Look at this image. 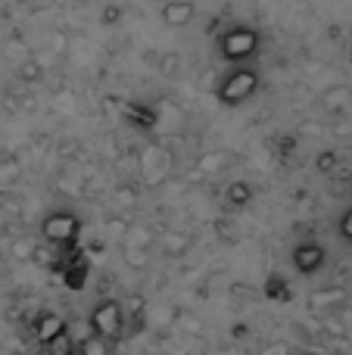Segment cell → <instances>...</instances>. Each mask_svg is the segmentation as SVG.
<instances>
[{"mask_svg":"<svg viewBox=\"0 0 352 355\" xmlns=\"http://www.w3.org/2000/svg\"><path fill=\"white\" fill-rule=\"evenodd\" d=\"M259 50V31L247 28V25H234L218 37V53L228 62H247Z\"/></svg>","mask_w":352,"mask_h":355,"instance_id":"obj_1","label":"cell"},{"mask_svg":"<svg viewBox=\"0 0 352 355\" xmlns=\"http://www.w3.org/2000/svg\"><path fill=\"white\" fill-rule=\"evenodd\" d=\"M87 324H91L94 334H100V337H106L112 343V340H118L125 331V306L116 300H100L97 306L91 309Z\"/></svg>","mask_w":352,"mask_h":355,"instance_id":"obj_2","label":"cell"},{"mask_svg":"<svg viewBox=\"0 0 352 355\" xmlns=\"http://www.w3.org/2000/svg\"><path fill=\"white\" fill-rule=\"evenodd\" d=\"M256 87H259V72H256V69L240 66V69H234L222 85H218V100H222L225 106H240L243 100L253 97Z\"/></svg>","mask_w":352,"mask_h":355,"instance_id":"obj_3","label":"cell"},{"mask_svg":"<svg viewBox=\"0 0 352 355\" xmlns=\"http://www.w3.org/2000/svg\"><path fill=\"white\" fill-rule=\"evenodd\" d=\"M81 234V218L75 212H50L41 221V237L53 246H72Z\"/></svg>","mask_w":352,"mask_h":355,"instance_id":"obj_4","label":"cell"},{"mask_svg":"<svg viewBox=\"0 0 352 355\" xmlns=\"http://www.w3.org/2000/svg\"><path fill=\"white\" fill-rule=\"evenodd\" d=\"M137 166H141V175L147 184H159L162 178L172 172V156H168L166 147H159V144H150V147L141 150V156H137Z\"/></svg>","mask_w":352,"mask_h":355,"instance_id":"obj_5","label":"cell"},{"mask_svg":"<svg viewBox=\"0 0 352 355\" xmlns=\"http://www.w3.org/2000/svg\"><path fill=\"white\" fill-rule=\"evenodd\" d=\"M56 271H60L62 284H66L69 290H85V284H87V271H91V262H87L85 252L72 256L69 262L60 256V265H56Z\"/></svg>","mask_w":352,"mask_h":355,"instance_id":"obj_6","label":"cell"},{"mask_svg":"<svg viewBox=\"0 0 352 355\" xmlns=\"http://www.w3.org/2000/svg\"><path fill=\"white\" fill-rule=\"evenodd\" d=\"M328 262V252H324L322 243H299L297 250H293V265H297L299 275H315L322 265Z\"/></svg>","mask_w":352,"mask_h":355,"instance_id":"obj_7","label":"cell"},{"mask_svg":"<svg viewBox=\"0 0 352 355\" xmlns=\"http://www.w3.org/2000/svg\"><path fill=\"white\" fill-rule=\"evenodd\" d=\"M193 16H197V10H193L191 0H168L162 6V22L168 28H184V25L193 22Z\"/></svg>","mask_w":352,"mask_h":355,"instance_id":"obj_8","label":"cell"},{"mask_svg":"<svg viewBox=\"0 0 352 355\" xmlns=\"http://www.w3.org/2000/svg\"><path fill=\"white\" fill-rule=\"evenodd\" d=\"M60 334H66V321L60 318L56 312H44V315H37V321H35V340L37 343H44V346H50Z\"/></svg>","mask_w":352,"mask_h":355,"instance_id":"obj_9","label":"cell"},{"mask_svg":"<svg viewBox=\"0 0 352 355\" xmlns=\"http://www.w3.org/2000/svg\"><path fill=\"white\" fill-rule=\"evenodd\" d=\"M156 240H159V250L166 252V256H184V252L193 246V237L187 231H166Z\"/></svg>","mask_w":352,"mask_h":355,"instance_id":"obj_10","label":"cell"},{"mask_svg":"<svg viewBox=\"0 0 352 355\" xmlns=\"http://www.w3.org/2000/svg\"><path fill=\"white\" fill-rule=\"evenodd\" d=\"M346 302V290H340V287H331V290H315V293L309 296V306L315 309V312H334L337 306H343Z\"/></svg>","mask_w":352,"mask_h":355,"instance_id":"obj_11","label":"cell"},{"mask_svg":"<svg viewBox=\"0 0 352 355\" xmlns=\"http://www.w3.org/2000/svg\"><path fill=\"white\" fill-rule=\"evenodd\" d=\"M60 246H53V243H35L31 246V256H28V262H35L37 268H50V271H56V265H60Z\"/></svg>","mask_w":352,"mask_h":355,"instance_id":"obj_12","label":"cell"},{"mask_svg":"<svg viewBox=\"0 0 352 355\" xmlns=\"http://www.w3.org/2000/svg\"><path fill=\"white\" fill-rule=\"evenodd\" d=\"M322 103H324V110H328V112H343L352 103V91H349V87H343V85L328 87V91H324V97H322Z\"/></svg>","mask_w":352,"mask_h":355,"instance_id":"obj_13","label":"cell"},{"mask_svg":"<svg viewBox=\"0 0 352 355\" xmlns=\"http://www.w3.org/2000/svg\"><path fill=\"white\" fill-rule=\"evenodd\" d=\"M265 296L272 302H290L293 300V290H290V281L281 275H268L265 281Z\"/></svg>","mask_w":352,"mask_h":355,"instance_id":"obj_14","label":"cell"},{"mask_svg":"<svg viewBox=\"0 0 352 355\" xmlns=\"http://www.w3.org/2000/svg\"><path fill=\"white\" fill-rule=\"evenodd\" d=\"M225 200H228V206L243 209L253 202V187H249L247 181H234V184H228V190H225Z\"/></svg>","mask_w":352,"mask_h":355,"instance_id":"obj_15","label":"cell"},{"mask_svg":"<svg viewBox=\"0 0 352 355\" xmlns=\"http://www.w3.org/2000/svg\"><path fill=\"white\" fill-rule=\"evenodd\" d=\"M156 234L150 231L147 225H128V234H125V246H141V250H153Z\"/></svg>","mask_w":352,"mask_h":355,"instance_id":"obj_16","label":"cell"},{"mask_svg":"<svg viewBox=\"0 0 352 355\" xmlns=\"http://www.w3.org/2000/svg\"><path fill=\"white\" fill-rule=\"evenodd\" d=\"M78 355H109V340L91 331L87 337L78 340Z\"/></svg>","mask_w":352,"mask_h":355,"instance_id":"obj_17","label":"cell"},{"mask_svg":"<svg viewBox=\"0 0 352 355\" xmlns=\"http://www.w3.org/2000/svg\"><path fill=\"white\" fill-rule=\"evenodd\" d=\"M225 162H228V153L225 150H215V153H203L200 156V172L203 175H215L225 168Z\"/></svg>","mask_w":352,"mask_h":355,"instance_id":"obj_18","label":"cell"},{"mask_svg":"<svg viewBox=\"0 0 352 355\" xmlns=\"http://www.w3.org/2000/svg\"><path fill=\"white\" fill-rule=\"evenodd\" d=\"M125 262L134 271H143L150 265V250H141V246H125Z\"/></svg>","mask_w":352,"mask_h":355,"instance_id":"obj_19","label":"cell"},{"mask_svg":"<svg viewBox=\"0 0 352 355\" xmlns=\"http://www.w3.org/2000/svg\"><path fill=\"white\" fill-rule=\"evenodd\" d=\"M125 234H128V218H122V215H112V218L103 221V237L125 240Z\"/></svg>","mask_w":352,"mask_h":355,"instance_id":"obj_20","label":"cell"},{"mask_svg":"<svg viewBox=\"0 0 352 355\" xmlns=\"http://www.w3.org/2000/svg\"><path fill=\"white\" fill-rule=\"evenodd\" d=\"M178 72H181V56L178 53H162L159 56V75H166V78H175Z\"/></svg>","mask_w":352,"mask_h":355,"instance_id":"obj_21","label":"cell"},{"mask_svg":"<svg viewBox=\"0 0 352 355\" xmlns=\"http://www.w3.org/2000/svg\"><path fill=\"white\" fill-rule=\"evenodd\" d=\"M41 72H44V66L37 60H28V56H25V60L19 62V75H22L25 81H37L41 78Z\"/></svg>","mask_w":352,"mask_h":355,"instance_id":"obj_22","label":"cell"},{"mask_svg":"<svg viewBox=\"0 0 352 355\" xmlns=\"http://www.w3.org/2000/svg\"><path fill=\"white\" fill-rule=\"evenodd\" d=\"M134 202H137L134 187H116V206L118 209H131Z\"/></svg>","mask_w":352,"mask_h":355,"instance_id":"obj_23","label":"cell"},{"mask_svg":"<svg viewBox=\"0 0 352 355\" xmlns=\"http://www.w3.org/2000/svg\"><path fill=\"white\" fill-rule=\"evenodd\" d=\"M19 172H22V168H19V162L16 159H6L3 166H0V184H12L19 178Z\"/></svg>","mask_w":352,"mask_h":355,"instance_id":"obj_24","label":"cell"},{"mask_svg":"<svg viewBox=\"0 0 352 355\" xmlns=\"http://www.w3.org/2000/svg\"><path fill=\"white\" fill-rule=\"evenodd\" d=\"M12 256L16 259H25V262H28V256H31V243L25 237H16L12 240Z\"/></svg>","mask_w":352,"mask_h":355,"instance_id":"obj_25","label":"cell"},{"mask_svg":"<svg viewBox=\"0 0 352 355\" xmlns=\"http://www.w3.org/2000/svg\"><path fill=\"white\" fill-rule=\"evenodd\" d=\"M340 237L352 243V206L343 212V218H340Z\"/></svg>","mask_w":352,"mask_h":355,"instance_id":"obj_26","label":"cell"},{"mask_svg":"<svg viewBox=\"0 0 352 355\" xmlns=\"http://www.w3.org/2000/svg\"><path fill=\"white\" fill-rule=\"evenodd\" d=\"M337 166V153H318V172H331V168Z\"/></svg>","mask_w":352,"mask_h":355,"instance_id":"obj_27","label":"cell"},{"mask_svg":"<svg viewBox=\"0 0 352 355\" xmlns=\"http://www.w3.org/2000/svg\"><path fill=\"white\" fill-rule=\"evenodd\" d=\"M125 309H128V315H131V318H141V315H143V309H147V302H143L141 296H134V300H128V306H125Z\"/></svg>","mask_w":352,"mask_h":355,"instance_id":"obj_28","label":"cell"},{"mask_svg":"<svg viewBox=\"0 0 352 355\" xmlns=\"http://www.w3.org/2000/svg\"><path fill=\"white\" fill-rule=\"evenodd\" d=\"M259 355H290V346L287 343H268L265 349H259Z\"/></svg>","mask_w":352,"mask_h":355,"instance_id":"obj_29","label":"cell"},{"mask_svg":"<svg viewBox=\"0 0 352 355\" xmlns=\"http://www.w3.org/2000/svg\"><path fill=\"white\" fill-rule=\"evenodd\" d=\"M116 19H118V10H116V6H112V10H106L103 22H116Z\"/></svg>","mask_w":352,"mask_h":355,"instance_id":"obj_30","label":"cell"},{"mask_svg":"<svg viewBox=\"0 0 352 355\" xmlns=\"http://www.w3.org/2000/svg\"><path fill=\"white\" fill-rule=\"evenodd\" d=\"M290 355H293V352H290ZM297 355H309V352H297Z\"/></svg>","mask_w":352,"mask_h":355,"instance_id":"obj_31","label":"cell"}]
</instances>
